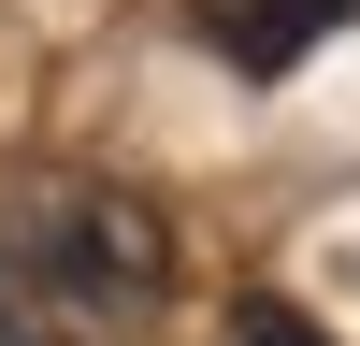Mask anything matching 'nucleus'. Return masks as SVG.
<instances>
[{
	"mask_svg": "<svg viewBox=\"0 0 360 346\" xmlns=\"http://www.w3.org/2000/svg\"><path fill=\"white\" fill-rule=\"evenodd\" d=\"M173 217L115 173H15L0 188V346H159Z\"/></svg>",
	"mask_w": 360,
	"mask_h": 346,
	"instance_id": "1",
	"label": "nucleus"
},
{
	"mask_svg": "<svg viewBox=\"0 0 360 346\" xmlns=\"http://www.w3.org/2000/svg\"><path fill=\"white\" fill-rule=\"evenodd\" d=\"M346 15H360V0H188V29H202V44H217V58H231L245 86H274V72H303V58L332 44Z\"/></svg>",
	"mask_w": 360,
	"mask_h": 346,
	"instance_id": "2",
	"label": "nucleus"
},
{
	"mask_svg": "<svg viewBox=\"0 0 360 346\" xmlns=\"http://www.w3.org/2000/svg\"><path fill=\"white\" fill-rule=\"evenodd\" d=\"M231 346H332V332H317L303 303H274V288H259V303H231Z\"/></svg>",
	"mask_w": 360,
	"mask_h": 346,
	"instance_id": "3",
	"label": "nucleus"
}]
</instances>
